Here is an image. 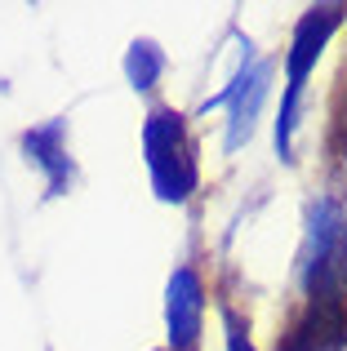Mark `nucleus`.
<instances>
[{"instance_id": "obj_1", "label": "nucleus", "mask_w": 347, "mask_h": 351, "mask_svg": "<svg viewBox=\"0 0 347 351\" xmlns=\"http://www.w3.org/2000/svg\"><path fill=\"white\" fill-rule=\"evenodd\" d=\"M303 289L307 302H347V214L330 196L307 209Z\"/></svg>"}, {"instance_id": "obj_2", "label": "nucleus", "mask_w": 347, "mask_h": 351, "mask_svg": "<svg viewBox=\"0 0 347 351\" xmlns=\"http://www.w3.org/2000/svg\"><path fill=\"white\" fill-rule=\"evenodd\" d=\"M143 156H147L152 187L165 205H182L196 191V156H191L187 120L174 107H152L143 120Z\"/></svg>"}, {"instance_id": "obj_3", "label": "nucleus", "mask_w": 347, "mask_h": 351, "mask_svg": "<svg viewBox=\"0 0 347 351\" xmlns=\"http://www.w3.org/2000/svg\"><path fill=\"white\" fill-rule=\"evenodd\" d=\"M343 9L339 5H316L298 18L294 36H289L285 49V103H280V120H276V152L280 160H289V147H294V125H298V98H303V85L312 76L316 58L325 53L330 36L339 32Z\"/></svg>"}, {"instance_id": "obj_4", "label": "nucleus", "mask_w": 347, "mask_h": 351, "mask_svg": "<svg viewBox=\"0 0 347 351\" xmlns=\"http://www.w3.org/2000/svg\"><path fill=\"white\" fill-rule=\"evenodd\" d=\"M267 89H272V62L245 53V62H241V71L232 76V85H227L218 98L205 103V112H209V107H227V152H236L241 143H250L254 120H259V112H263Z\"/></svg>"}, {"instance_id": "obj_5", "label": "nucleus", "mask_w": 347, "mask_h": 351, "mask_svg": "<svg viewBox=\"0 0 347 351\" xmlns=\"http://www.w3.org/2000/svg\"><path fill=\"white\" fill-rule=\"evenodd\" d=\"M200 320H205V285L191 267H174L165 285V338L169 351L200 347Z\"/></svg>"}, {"instance_id": "obj_6", "label": "nucleus", "mask_w": 347, "mask_h": 351, "mask_svg": "<svg viewBox=\"0 0 347 351\" xmlns=\"http://www.w3.org/2000/svg\"><path fill=\"white\" fill-rule=\"evenodd\" d=\"M347 302H307V311L276 338V351H343Z\"/></svg>"}, {"instance_id": "obj_7", "label": "nucleus", "mask_w": 347, "mask_h": 351, "mask_svg": "<svg viewBox=\"0 0 347 351\" xmlns=\"http://www.w3.org/2000/svg\"><path fill=\"white\" fill-rule=\"evenodd\" d=\"M23 152L36 169L45 173V187L49 196H62L71 182V156H67V125L49 120V125H36L23 134Z\"/></svg>"}, {"instance_id": "obj_8", "label": "nucleus", "mask_w": 347, "mask_h": 351, "mask_svg": "<svg viewBox=\"0 0 347 351\" xmlns=\"http://www.w3.org/2000/svg\"><path fill=\"white\" fill-rule=\"evenodd\" d=\"M160 71H165V53H160L156 40H134L130 53H125V76H130V85L139 89V94H147V89H156Z\"/></svg>"}, {"instance_id": "obj_9", "label": "nucleus", "mask_w": 347, "mask_h": 351, "mask_svg": "<svg viewBox=\"0 0 347 351\" xmlns=\"http://www.w3.org/2000/svg\"><path fill=\"white\" fill-rule=\"evenodd\" d=\"M223 329H227V351H254L250 343V325L236 316L232 307H223Z\"/></svg>"}, {"instance_id": "obj_10", "label": "nucleus", "mask_w": 347, "mask_h": 351, "mask_svg": "<svg viewBox=\"0 0 347 351\" xmlns=\"http://www.w3.org/2000/svg\"><path fill=\"white\" fill-rule=\"evenodd\" d=\"M343 160H347V120H343Z\"/></svg>"}]
</instances>
